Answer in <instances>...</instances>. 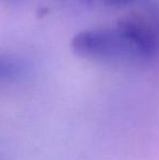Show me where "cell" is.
Returning <instances> with one entry per match:
<instances>
[{
    "label": "cell",
    "instance_id": "6da1fadb",
    "mask_svg": "<svg viewBox=\"0 0 159 160\" xmlns=\"http://www.w3.org/2000/svg\"><path fill=\"white\" fill-rule=\"evenodd\" d=\"M70 46L79 57L100 63H141L134 47L117 25L81 31Z\"/></svg>",
    "mask_w": 159,
    "mask_h": 160
},
{
    "label": "cell",
    "instance_id": "7a4b0ae2",
    "mask_svg": "<svg viewBox=\"0 0 159 160\" xmlns=\"http://www.w3.org/2000/svg\"><path fill=\"white\" fill-rule=\"evenodd\" d=\"M138 56L141 63L159 60V6L145 4L117 22Z\"/></svg>",
    "mask_w": 159,
    "mask_h": 160
},
{
    "label": "cell",
    "instance_id": "5b68a950",
    "mask_svg": "<svg viewBox=\"0 0 159 160\" xmlns=\"http://www.w3.org/2000/svg\"><path fill=\"white\" fill-rule=\"evenodd\" d=\"M60 1L64 2V3H74V2H79V3L89 6V0H60Z\"/></svg>",
    "mask_w": 159,
    "mask_h": 160
},
{
    "label": "cell",
    "instance_id": "3957f363",
    "mask_svg": "<svg viewBox=\"0 0 159 160\" xmlns=\"http://www.w3.org/2000/svg\"><path fill=\"white\" fill-rule=\"evenodd\" d=\"M26 71V64L17 57L0 56V82L21 78Z\"/></svg>",
    "mask_w": 159,
    "mask_h": 160
},
{
    "label": "cell",
    "instance_id": "277c9868",
    "mask_svg": "<svg viewBox=\"0 0 159 160\" xmlns=\"http://www.w3.org/2000/svg\"><path fill=\"white\" fill-rule=\"evenodd\" d=\"M142 1L144 0H89V6L102 4V6L110 7V8H123V7L137 4Z\"/></svg>",
    "mask_w": 159,
    "mask_h": 160
}]
</instances>
